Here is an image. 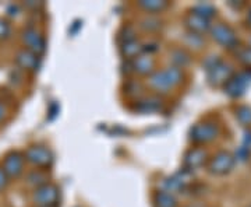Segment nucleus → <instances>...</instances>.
<instances>
[{
  "instance_id": "obj_1",
  "label": "nucleus",
  "mask_w": 251,
  "mask_h": 207,
  "mask_svg": "<svg viewBox=\"0 0 251 207\" xmlns=\"http://www.w3.org/2000/svg\"><path fill=\"white\" fill-rule=\"evenodd\" d=\"M181 79H183V73L179 67L169 66L161 72H153L150 76V84L153 90L159 92H168L175 86H177Z\"/></svg>"
},
{
  "instance_id": "obj_2",
  "label": "nucleus",
  "mask_w": 251,
  "mask_h": 207,
  "mask_svg": "<svg viewBox=\"0 0 251 207\" xmlns=\"http://www.w3.org/2000/svg\"><path fill=\"white\" fill-rule=\"evenodd\" d=\"M251 84V70L239 73L232 76L225 84V92L232 97V98H239L246 92L247 87Z\"/></svg>"
},
{
  "instance_id": "obj_3",
  "label": "nucleus",
  "mask_w": 251,
  "mask_h": 207,
  "mask_svg": "<svg viewBox=\"0 0 251 207\" xmlns=\"http://www.w3.org/2000/svg\"><path fill=\"white\" fill-rule=\"evenodd\" d=\"M60 198L59 188L52 183H45L39 188H36L34 192V202L36 206L39 207H56Z\"/></svg>"
},
{
  "instance_id": "obj_4",
  "label": "nucleus",
  "mask_w": 251,
  "mask_h": 207,
  "mask_svg": "<svg viewBox=\"0 0 251 207\" xmlns=\"http://www.w3.org/2000/svg\"><path fill=\"white\" fill-rule=\"evenodd\" d=\"M219 133V129L215 123L205 122V123H197L190 130V139L194 143H208L212 142Z\"/></svg>"
},
{
  "instance_id": "obj_5",
  "label": "nucleus",
  "mask_w": 251,
  "mask_h": 207,
  "mask_svg": "<svg viewBox=\"0 0 251 207\" xmlns=\"http://www.w3.org/2000/svg\"><path fill=\"white\" fill-rule=\"evenodd\" d=\"M25 160L36 167H50L53 162V154L44 146H32L25 151Z\"/></svg>"
},
{
  "instance_id": "obj_6",
  "label": "nucleus",
  "mask_w": 251,
  "mask_h": 207,
  "mask_svg": "<svg viewBox=\"0 0 251 207\" xmlns=\"http://www.w3.org/2000/svg\"><path fill=\"white\" fill-rule=\"evenodd\" d=\"M234 165V157L230 153L227 151H221L218 153L209 161V165H208V170L211 174L214 175H225L227 172L232 171Z\"/></svg>"
},
{
  "instance_id": "obj_7",
  "label": "nucleus",
  "mask_w": 251,
  "mask_h": 207,
  "mask_svg": "<svg viewBox=\"0 0 251 207\" xmlns=\"http://www.w3.org/2000/svg\"><path fill=\"white\" fill-rule=\"evenodd\" d=\"M211 34L218 44L226 46V48H233L239 42L233 30L225 24H215L214 27H211Z\"/></svg>"
},
{
  "instance_id": "obj_8",
  "label": "nucleus",
  "mask_w": 251,
  "mask_h": 207,
  "mask_svg": "<svg viewBox=\"0 0 251 207\" xmlns=\"http://www.w3.org/2000/svg\"><path fill=\"white\" fill-rule=\"evenodd\" d=\"M232 76H233L232 66L229 63H225V62H219L211 70H208V81L211 86H215V87L226 84V81Z\"/></svg>"
},
{
  "instance_id": "obj_9",
  "label": "nucleus",
  "mask_w": 251,
  "mask_h": 207,
  "mask_svg": "<svg viewBox=\"0 0 251 207\" xmlns=\"http://www.w3.org/2000/svg\"><path fill=\"white\" fill-rule=\"evenodd\" d=\"M23 42L28 46V51L34 52V54H36L38 56L45 52V38L41 35L36 30H34V28H27V30L23 32Z\"/></svg>"
},
{
  "instance_id": "obj_10",
  "label": "nucleus",
  "mask_w": 251,
  "mask_h": 207,
  "mask_svg": "<svg viewBox=\"0 0 251 207\" xmlns=\"http://www.w3.org/2000/svg\"><path fill=\"white\" fill-rule=\"evenodd\" d=\"M23 165H24V157L17 151H13L4 157L3 171L6 172L7 177H18L23 172Z\"/></svg>"
},
{
  "instance_id": "obj_11",
  "label": "nucleus",
  "mask_w": 251,
  "mask_h": 207,
  "mask_svg": "<svg viewBox=\"0 0 251 207\" xmlns=\"http://www.w3.org/2000/svg\"><path fill=\"white\" fill-rule=\"evenodd\" d=\"M205 158L206 151L204 148H201V147L191 148L184 155V167L187 170H190V171H193V170H196L198 167H201L204 164V161H205Z\"/></svg>"
},
{
  "instance_id": "obj_12",
  "label": "nucleus",
  "mask_w": 251,
  "mask_h": 207,
  "mask_svg": "<svg viewBox=\"0 0 251 207\" xmlns=\"http://www.w3.org/2000/svg\"><path fill=\"white\" fill-rule=\"evenodd\" d=\"M16 62L21 67L25 70H36L39 67V56L31 51H20L16 56Z\"/></svg>"
},
{
  "instance_id": "obj_13",
  "label": "nucleus",
  "mask_w": 251,
  "mask_h": 207,
  "mask_svg": "<svg viewBox=\"0 0 251 207\" xmlns=\"http://www.w3.org/2000/svg\"><path fill=\"white\" fill-rule=\"evenodd\" d=\"M186 26L190 28V31L191 32H194V34H202V32H205L206 30H209V20H206L204 17H200L197 14H193V13H190L186 18Z\"/></svg>"
},
{
  "instance_id": "obj_14",
  "label": "nucleus",
  "mask_w": 251,
  "mask_h": 207,
  "mask_svg": "<svg viewBox=\"0 0 251 207\" xmlns=\"http://www.w3.org/2000/svg\"><path fill=\"white\" fill-rule=\"evenodd\" d=\"M155 67V60L150 55H140L133 60V69L134 72L140 74H151Z\"/></svg>"
},
{
  "instance_id": "obj_15",
  "label": "nucleus",
  "mask_w": 251,
  "mask_h": 207,
  "mask_svg": "<svg viewBox=\"0 0 251 207\" xmlns=\"http://www.w3.org/2000/svg\"><path fill=\"white\" fill-rule=\"evenodd\" d=\"M163 104L159 98H155V97H148V98L140 99L135 105V111L141 112V114H153V112H158L161 111Z\"/></svg>"
},
{
  "instance_id": "obj_16",
  "label": "nucleus",
  "mask_w": 251,
  "mask_h": 207,
  "mask_svg": "<svg viewBox=\"0 0 251 207\" xmlns=\"http://www.w3.org/2000/svg\"><path fill=\"white\" fill-rule=\"evenodd\" d=\"M153 202H155V207H177V202L175 196L166 190L156 192Z\"/></svg>"
},
{
  "instance_id": "obj_17",
  "label": "nucleus",
  "mask_w": 251,
  "mask_h": 207,
  "mask_svg": "<svg viewBox=\"0 0 251 207\" xmlns=\"http://www.w3.org/2000/svg\"><path fill=\"white\" fill-rule=\"evenodd\" d=\"M143 52V45L138 41H128L122 45V54L126 59H135Z\"/></svg>"
},
{
  "instance_id": "obj_18",
  "label": "nucleus",
  "mask_w": 251,
  "mask_h": 207,
  "mask_svg": "<svg viewBox=\"0 0 251 207\" xmlns=\"http://www.w3.org/2000/svg\"><path fill=\"white\" fill-rule=\"evenodd\" d=\"M138 6L148 13H159L162 10L166 9L169 6V3L163 1V0H143L138 3Z\"/></svg>"
},
{
  "instance_id": "obj_19",
  "label": "nucleus",
  "mask_w": 251,
  "mask_h": 207,
  "mask_svg": "<svg viewBox=\"0 0 251 207\" xmlns=\"http://www.w3.org/2000/svg\"><path fill=\"white\" fill-rule=\"evenodd\" d=\"M215 7L212 4H209V3H198L197 6L193 7V14H197L200 17H204L206 20H209L212 16H215Z\"/></svg>"
},
{
  "instance_id": "obj_20",
  "label": "nucleus",
  "mask_w": 251,
  "mask_h": 207,
  "mask_svg": "<svg viewBox=\"0 0 251 207\" xmlns=\"http://www.w3.org/2000/svg\"><path fill=\"white\" fill-rule=\"evenodd\" d=\"M171 59L173 63L176 64V67H183V66H186L190 62V56L188 54H186L184 51H181V49H176V51H173L171 55Z\"/></svg>"
},
{
  "instance_id": "obj_21",
  "label": "nucleus",
  "mask_w": 251,
  "mask_h": 207,
  "mask_svg": "<svg viewBox=\"0 0 251 207\" xmlns=\"http://www.w3.org/2000/svg\"><path fill=\"white\" fill-rule=\"evenodd\" d=\"M236 118H237V120L244 125V126H250L251 125V108L250 107H246V105H243V107H239V108L236 109Z\"/></svg>"
},
{
  "instance_id": "obj_22",
  "label": "nucleus",
  "mask_w": 251,
  "mask_h": 207,
  "mask_svg": "<svg viewBox=\"0 0 251 207\" xmlns=\"http://www.w3.org/2000/svg\"><path fill=\"white\" fill-rule=\"evenodd\" d=\"M27 180L29 185H34L36 188H39V186L46 183V175L41 171H32L28 175Z\"/></svg>"
},
{
  "instance_id": "obj_23",
  "label": "nucleus",
  "mask_w": 251,
  "mask_h": 207,
  "mask_svg": "<svg viewBox=\"0 0 251 207\" xmlns=\"http://www.w3.org/2000/svg\"><path fill=\"white\" fill-rule=\"evenodd\" d=\"M141 26H143L144 30L155 31V30H158V28L161 27V21L156 17H147L141 21Z\"/></svg>"
},
{
  "instance_id": "obj_24",
  "label": "nucleus",
  "mask_w": 251,
  "mask_h": 207,
  "mask_svg": "<svg viewBox=\"0 0 251 207\" xmlns=\"http://www.w3.org/2000/svg\"><path fill=\"white\" fill-rule=\"evenodd\" d=\"M120 39H122V42H123V44H125V42H128V41H134L135 39L134 28L130 27V26H127V27L123 28V31L120 32Z\"/></svg>"
},
{
  "instance_id": "obj_25",
  "label": "nucleus",
  "mask_w": 251,
  "mask_h": 207,
  "mask_svg": "<svg viewBox=\"0 0 251 207\" xmlns=\"http://www.w3.org/2000/svg\"><path fill=\"white\" fill-rule=\"evenodd\" d=\"M239 59L243 64H246L247 67H251V48H244L239 52Z\"/></svg>"
},
{
  "instance_id": "obj_26",
  "label": "nucleus",
  "mask_w": 251,
  "mask_h": 207,
  "mask_svg": "<svg viewBox=\"0 0 251 207\" xmlns=\"http://www.w3.org/2000/svg\"><path fill=\"white\" fill-rule=\"evenodd\" d=\"M186 38L188 39V44H190V45L196 46V48H200V45L202 44V38H201V35L194 34V32H190V34H187Z\"/></svg>"
},
{
  "instance_id": "obj_27",
  "label": "nucleus",
  "mask_w": 251,
  "mask_h": 207,
  "mask_svg": "<svg viewBox=\"0 0 251 207\" xmlns=\"http://www.w3.org/2000/svg\"><path fill=\"white\" fill-rule=\"evenodd\" d=\"M10 34V24L6 20H1L0 18V39H4L7 38Z\"/></svg>"
},
{
  "instance_id": "obj_28",
  "label": "nucleus",
  "mask_w": 251,
  "mask_h": 207,
  "mask_svg": "<svg viewBox=\"0 0 251 207\" xmlns=\"http://www.w3.org/2000/svg\"><path fill=\"white\" fill-rule=\"evenodd\" d=\"M219 62H221V60H219L218 56H209L205 62H204V67H205V70L208 72V70H211V69H212L214 66H216Z\"/></svg>"
},
{
  "instance_id": "obj_29",
  "label": "nucleus",
  "mask_w": 251,
  "mask_h": 207,
  "mask_svg": "<svg viewBox=\"0 0 251 207\" xmlns=\"http://www.w3.org/2000/svg\"><path fill=\"white\" fill-rule=\"evenodd\" d=\"M249 154H250V151H249V148L247 147H244V146H242L239 150H237V153H236V157L240 160V161H246L247 158H249Z\"/></svg>"
},
{
  "instance_id": "obj_30",
  "label": "nucleus",
  "mask_w": 251,
  "mask_h": 207,
  "mask_svg": "<svg viewBox=\"0 0 251 207\" xmlns=\"http://www.w3.org/2000/svg\"><path fill=\"white\" fill-rule=\"evenodd\" d=\"M158 49H159V45H158V44H147V45L143 46V51L148 52V54H151V52H156Z\"/></svg>"
},
{
  "instance_id": "obj_31",
  "label": "nucleus",
  "mask_w": 251,
  "mask_h": 207,
  "mask_svg": "<svg viewBox=\"0 0 251 207\" xmlns=\"http://www.w3.org/2000/svg\"><path fill=\"white\" fill-rule=\"evenodd\" d=\"M7 185V175L3 171V168H0V189H3Z\"/></svg>"
},
{
  "instance_id": "obj_32",
  "label": "nucleus",
  "mask_w": 251,
  "mask_h": 207,
  "mask_svg": "<svg viewBox=\"0 0 251 207\" xmlns=\"http://www.w3.org/2000/svg\"><path fill=\"white\" fill-rule=\"evenodd\" d=\"M244 147H247V148H250L251 147V132H246L244 133V144H243Z\"/></svg>"
},
{
  "instance_id": "obj_33",
  "label": "nucleus",
  "mask_w": 251,
  "mask_h": 207,
  "mask_svg": "<svg viewBox=\"0 0 251 207\" xmlns=\"http://www.w3.org/2000/svg\"><path fill=\"white\" fill-rule=\"evenodd\" d=\"M4 114H6V108L0 104V120L3 119V117H4Z\"/></svg>"
},
{
  "instance_id": "obj_34",
  "label": "nucleus",
  "mask_w": 251,
  "mask_h": 207,
  "mask_svg": "<svg viewBox=\"0 0 251 207\" xmlns=\"http://www.w3.org/2000/svg\"><path fill=\"white\" fill-rule=\"evenodd\" d=\"M247 21L250 23V26H251V9L250 11H249V14H247Z\"/></svg>"
},
{
  "instance_id": "obj_35",
  "label": "nucleus",
  "mask_w": 251,
  "mask_h": 207,
  "mask_svg": "<svg viewBox=\"0 0 251 207\" xmlns=\"http://www.w3.org/2000/svg\"><path fill=\"white\" fill-rule=\"evenodd\" d=\"M250 48H251V39H250Z\"/></svg>"
},
{
  "instance_id": "obj_36",
  "label": "nucleus",
  "mask_w": 251,
  "mask_h": 207,
  "mask_svg": "<svg viewBox=\"0 0 251 207\" xmlns=\"http://www.w3.org/2000/svg\"><path fill=\"white\" fill-rule=\"evenodd\" d=\"M249 207H251V206H249Z\"/></svg>"
}]
</instances>
